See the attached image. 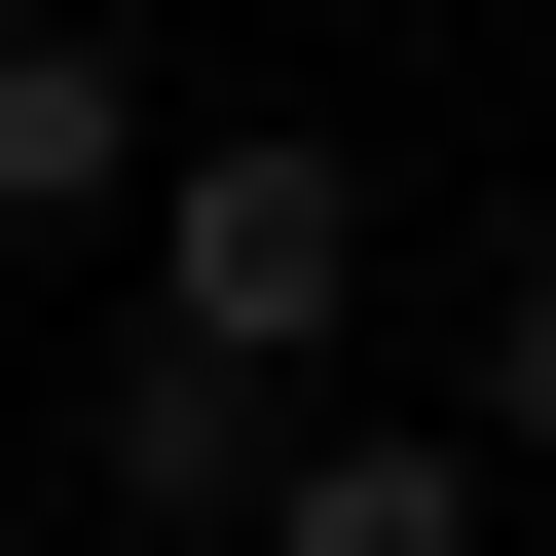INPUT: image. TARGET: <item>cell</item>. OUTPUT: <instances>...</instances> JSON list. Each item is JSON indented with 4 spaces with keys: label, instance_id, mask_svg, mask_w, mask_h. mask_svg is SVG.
<instances>
[{
    "label": "cell",
    "instance_id": "1",
    "mask_svg": "<svg viewBox=\"0 0 556 556\" xmlns=\"http://www.w3.org/2000/svg\"><path fill=\"white\" fill-rule=\"evenodd\" d=\"M149 334H223V371L334 408V334H371V149H298V112L149 149Z\"/></svg>",
    "mask_w": 556,
    "mask_h": 556
},
{
    "label": "cell",
    "instance_id": "2",
    "mask_svg": "<svg viewBox=\"0 0 556 556\" xmlns=\"http://www.w3.org/2000/svg\"><path fill=\"white\" fill-rule=\"evenodd\" d=\"M75 445H112V519H149V556H260V482H298V371L112 334V408H75Z\"/></svg>",
    "mask_w": 556,
    "mask_h": 556
},
{
    "label": "cell",
    "instance_id": "3",
    "mask_svg": "<svg viewBox=\"0 0 556 556\" xmlns=\"http://www.w3.org/2000/svg\"><path fill=\"white\" fill-rule=\"evenodd\" d=\"M149 186V75H112V0H0V260H75Z\"/></svg>",
    "mask_w": 556,
    "mask_h": 556
},
{
    "label": "cell",
    "instance_id": "4",
    "mask_svg": "<svg viewBox=\"0 0 556 556\" xmlns=\"http://www.w3.org/2000/svg\"><path fill=\"white\" fill-rule=\"evenodd\" d=\"M519 482L445 445V408H298V482H260V556H482Z\"/></svg>",
    "mask_w": 556,
    "mask_h": 556
},
{
    "label": "cell",
    "instance_id": "5",
    "mask_svg": "<svg viewBox=\"0 0 556 556\" xmlns=\"http://www.w3.org/2000/svg\"><path fill=\"white\" fill-rule=\"evenodd\" d=\"M445 445H482V482H556V223L482 260V334H445Z\"/></svg>",
    "mask_w": 556,
    "mask_h": 556
}]
</instances>
